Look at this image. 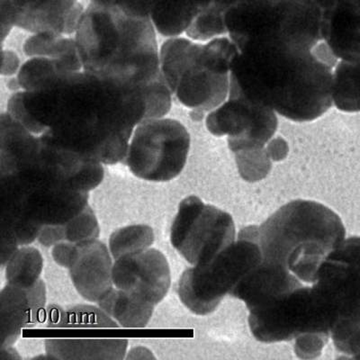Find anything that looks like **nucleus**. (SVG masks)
<instances>
[{
  "mask_svg": "<svg viewBox=\"0 0 360 360\" xmlns=\"http://www.w3.org/2000/svg\"><path fill=\"white\" fill-rule=\"evenodd\" d=\"M34 326L27 289L6 284L0 294V349L14 345L22 330Z\"/></svg>",
  "mask_w": 360,
  "mask_h": 360,
  "instance_id": "19",
  "label": "nucleus"
},
{
  "mask_svg": "<svg viewBox=\"0 0 360 360\" xmlns=\"http://www.w3.org/2000/svg\"><path fill=\"white\" fill-rule=\"evenodd\" d=\"M82 70V67L65 60L48 57H33L18 70L17 79L22 90L32 91L46 85L60 74Z\"/></svg>",
  "mask_w": 360,
  "mask_h": 360,
  "instance_id": "24",
  "label": "nucleus"
},
{
  "mask_svg": "<svg viewBox=\"0 0 360 360\" xmlns=\"http://www.w3.org/2000/svg\"><path fill=\"white\" fill-rule=\"evenodd\" d=\"M333 105L340 111L360 112V60H340L333 70Z\"/></svg>",
  "mask_w": 360,
  "mask_h": 360,
  "instance_id": "22",
  "label": "nucleus"
},
{
  "mask_svg": "<svg viewBox=\"0 0 360 360\" xmlns=\"http://www.w3.org/2000/svg\"><path fill=\"white\" fill-rule=\"evenodd\" d=\"M152 18L89 1L75 32L85 72L146 89L162 77Z\"/></svg>",
  "mask_w": 360,
  "mask_h": 360,
  "instance_id": "3",
  "label": "nucleus"
},
{
  "mask_svg": "<svg viewBox=\"0 0 360 360\" xmlns=\"http://www.w3.org/2000/svg\"><path fill=\"white\" fill-rule=\"evenodd\" d=\"M231 79L250 101L289 120H316L333 105L339 59L323 41L316 47L257 38L237 47Z\"/></svg>",
  "mask_w": 360,
  "mask_h": 360,
  "instance_id": "2",
  "label": "nucleus"
},
{
  "mask_svg": "<svg viewBox=\"0 0 360 360\" xmlns=\"http://www.w3.org/2000/svg\"><path fill=\"white\" fill-rule=\"evenodd\" d=\"M191 135L180 122L147 119L137 125L124 162L135 176L150 182H168L184 169Z\"/></svg>",
  "mask_w": 360,
  "mask_h": 360,
  "instance_id": "9",
  "label": "nucleus"
},
{
  "mask_svg": "<svg viewBox=\"0 0 360 360\" xmlns=\"http://www.w3.org/2000/svg\"><path fill=\"white\" fill-rule=\"evenodd\" d=\"M75 244L63 242L56 244L51 247V256L54 262L63 268L68 269L70 264V257L73 252V248Z\"/></svg>",
  "mask_w": 360,
  "mask_h": 360,
  "instance_id": "30",
  "label": "nucleus"
},
{
  "mask_svg": "<svg viewBox=\"0 0 360 360\" xmlns=\"http://www.w3.org/2000/svg\"><path fill=\"white\" fill-rule=\"evenodd\" d=\"M262 262L258 243L239 237L205 264L186 269L179 281L180 301L193 314L213 313L226 295Z\"/></svg>",
  "mask_w": 360,
  "mask_h": 360,
  "instance_id": "8",
  "label": "nucleus"
},
{
  "mask_svg": "<svg viewBox=\"0 0 360 360\" xmlns=\"http://www.w3.org/2000/svg\"><path fill=\"white\" fill-rule=\"evenodd\" d=\"M101 4L117 6L128 14L141 18H150L160 0H89Z\"/></svg>",
  "mask_w": 360,
  "mask_h": 360,
  "instance_id": "28",
  "label": "nucleus"
},
{
  "mask_svg": "<svg viewBox=\"0 0 360 360\" xmlns=\"http://www.w3.org/2000/svg\"><path fill=\"white\" fill-rule=\"evenodd\" d=\"M21 356L18 355L17 350L11 347L0 349V360L6 359H20Z\"/></svg>",
  "mask_w": 360,
  "mask_h": 360,
  "instance_id": "33",
  "label": "nucleus"
},
{
  "mask_svg": "<svg viewBox=\"0 0 360 360\" xmlns=\"http://www.w3.org/2000/svg\"><path fill=\"white\" fill-rule=\"evenodd\" d=\"M6 279L8 284L24 289L33 288L41 281L44 269V259L37 248L19 247L6 265Z\"/></svg>",
  "mask_w": 360,
  "mask_h": 360,
  "instance_id": "23",
  "label": "nucleus"
},
{
  "mask_svg": "<svg viewBox=\"0 0 360 360\" xmlns=\"http://www.w3.org/2000/svg\"><path fill=\"white\" fill-rule=\"evenodd\" d=\"M112 283L115 288L156 307L168 295L172 285L168 260L154 248L122 257L114 262Z\"/></svg>",
  "mask_w": 360,
  "mask_h": 360,
  "instance_id": "14",
  "label": "nucleus"
},
{
  "mask_svg": "<svg viewBox=\"0 0 360 360\" xmlns=\"http://www.w3.org/2000/svg\"><path fill=\"white\" fill-rule=\"evenodd\" d=\"M236 238L233 218L226 212L205 204L195 195L180 202L170 229V243L192 266L213 259Z\"/></svg>",
  "mask_w": 360,
  "mask_h": 360,
  "instance_id": "11",
  "label": "nucleus"
},
{
  "mask_svg": "<svg viewBox=\"0 0 360 360\" xmlns=\"http://www.w3.org/2000/svg\"><path fill=\"white\" fill-rule=\"evenodd\" d=\"M205 124L214 136H227L230 150L238 155L265 150L278 122L276 112L250 101L231 79L228 98L208 112Z\"/></svg>",
  "mask_w": 360,
  "mask_h": 360,
  "instance_id": "12",
  "label": "nucleus"
},
{
  "mask_svg": "<svg viewBox=\"0 0 360 360\" xmlns=\"http://www.w3.org/2000/svg\"><path fill=\"white\" fill-rule=\"evenodd\" d=\"M96 304L119 326L129 329L146 327L152 320L155 308L115 287Z\"/></svg>",
  "mask_w": 360,
  "mask_h": 360,
  "instance_id": "20",
  "label": "nucleus"
},
{
  "mask_svg": "<svg viewBox=\"0 0 360 360\" xmlns=\"http://www.w3.org/2000/svg\"><path fill=\"white\" fill-rule=\"evenodd\" d=\"M29 57H48L82 67L75 39L54 33L34 34L24 44Z\"/></svg>",
  "mask_w": 360,
  "mask_h": 360,
  "instance_id": "25",
  "label": "nucleus"
},
{
  "mask_svg": "<svg viewBox=\"0 0 360 360\" xmlns=\"http://www.w3.org/2000/svg\"><path fill=\"white\" fill-rule=\"evenodd\" d=\"M114 262L109 248L98 239L74 245L67 269L74 288L85 300L98 303L114 288Z\"/></svg>",
  "mask_w": 360,
  "mask_h": 360,
  "instance_id": "16",
  "label": "nucleus"
},
{
  "mask_svg": "<svg viewBox=\"0 0 360 360\" xmlns=\"http://www.w3.org/2000/svg\"><path fill=\"white\" fill-rule=\"evenodd\" d=\"M224 22L236 47L254 38H278L311 48L324 41L314 0H246L231 6Z\"/></svg>",
  "mask_w": 360,
  "mask_h": 360,
  "instance_id": "7",
  "label": "nucleus"
},
{
  "mask_svg": "<svg viewBox=\"0 0 360 360\" xmlns=\"http://www.w3.org/2000/svg\"><path fill=\"white\" fill-rule=\"evenodd\" d=\"M101 227L94 211L88 205L84 210L68 223L41 227L38 242L45 247H53L66 242L74 244L98 239Z\"/></svg>",
  "mask_w": 360,
  "mask_h": 360,
  "instance_id": "21",
  "label": "nucleus"
},
{
  "mask_svg": "<svg viewBox=\"0 0 360 360\" xmlns=\"http://www.w3.org/2000/svg\"><path fill=\"white\" fill-rule=\"evenodd\" d=\"M238 51L227 37L205 44L170 37L160 50V72L183 105L205 115L228 98L231 63Z\"/></svg>",
  "mask_w": 360,
  "mask_h": 360,
  "instance_id": "5",
  "label": "nucleus"
},
{
  "mask_svg": "<svg viewBox=\"0 0 360 360\" xmlns=\"http://www.w3.org/2000/svg\"><path fill=\"white\" fill-rule=\"evenodd\" d=\"M19 59L11 51H3L2 75L11 76L18 70Z\"/></svg>",
  "mask_w": 360,
  "mask_h": 360,
  "instance_id": "31",
  "label": "nucleus"
},
{
  "mask_svg": "<svg viewBox=\"0 0 360 360\" xmlns=\"http://www.w3.org/2000/svg\"><path fill=\"white\" fill-rule=\"evenodd\" d=\"M9 176L18 183L25 214L41 227L62 225L82 213L89 205V193L59 186L28 183Z\"/></svg>",
  "mask_w": 360,
  "mask_h": 360,
  "instance_id": "15",
  "label": "nucleus"
},
{
  "mask_svg": "<svg viewBox=\"0 0 360 360\" xmlns=\"http://www.w3.org/2000/svg\"><path fill=\"white\" fill-rule=\"evenodd\" d=\"M128 342L124 339H49L45 352L54 359H124Z\"/></svg>",
  "mask_w": 360,
  "mask_h": 360,
  "instance_id": "18",
  "label": "nucleus"
},
{
  "mask_svg": "<svg viewBox=\"0 0 360 360\" xmlns=\"http://www.w3.org/2000/svg\"><path fill=\"white\" fill-rule=\"evenodd\" d=\"M323 39L339 60H360V0H314Z\"/></svg>",
  "mask_w": 360,
  "mask_h": 360,
  "instance_id": "17",
  "label": "nucleus"
},
{
  "mask_svg": "<svg viewBox=\"0 0 360 360\" xmlns=\"http://www.w3.org/2000/svg\"><path fill=\"white\" fill-rule=\"evenodd\" d=\"M146 112V89L84 70L15 92L8 105V114L32 134L103 165L124 162Z\"/></svg>",
  "mask_w": 360,
  "mask_h": 360,
  "instance_id": "1",
  "label": "nucleus"
},
{
  "mask_svg": "<svg viewBox=\"0 0 360 360\" xmlns=\"http://www.w3.org/2000/svg\"><path fill=\"white\" fill-rule=\"evenodd\" d=\"M156 359L153 355L152 350L146 348V347H134L129 352H127L125 359Z\"/></svg>",
  "mask_w": 360,
  "mask_h": 360,
  "instance_id": "32",
  "label": "nucleus"
},
{
  "mask_svg": "<svg viewBox=\"0 0 360 360\" xmlns=\"http://www.w3.org/2000/svg\"><path fill=\"white\" fill-rule=\"evenodd\" d=\"M86 6L79 0H0L2 41L15 27L32 34H75Z\"/></svg>",
  "mask_w": 360,
  "mask_h": 360,
  "instance_id": "13",
  "label": "nucleus"
},
{
  "mask_svg": "<svg viewBox=\"0 0 360 360\" xmlns=\"http://www.w3.org/2000/svg\"><path fill=\"white\" fill-rule=\"evenodd\" d=\"M112 320L101 307L93 305H76L63 311L57 327L65 328H117Z\"/></svg>",
  "mask_w": 360,
  "mask_h": 360,
  "instance_id": "27",
  "label": "nucleus"
},
{
  "mask_svg": "<svg viewBox=\"0 0 360 360\" xmlns=\"http://www.w3.org/2000/svg\"><path fill=\"white\" fill-rule=\"evenodd\" d=\"M155 234L146 224H133L120 228L111 234L108 248L114 260L152 248Z\"/></svg>",
  "mask_w": 360,
  "mask_h": 360,
  "instance_id": "26",
  "label": "nucleus"
},
{
  "mask_svg": "<svg viewBox=\"0 0 360 360\" xmlns=\"http://www.w3.org/2000/svg\"><path fill=\"white\" fill-rule=\"evenodd\" d=\"M0 175L89 193L101 184L103 164L45 141L17 122L1 129Z\"/></svg>",
  "mask_w": 360,
  "mask_h": 360,
  "instance_id": "6",
  "label": "nucleus"
},
{
  "mask_svg": "<svg viewBox=\"0 0 360 360\" xmlns=\"http://www.w3.org/2000/svg\"><path fill=\"white\" fill-rule=\"evenodd\" d=\"M239 237L258 243L263 262L314 284L324 260L345 240L346 230L339 215L326 205L295 200L259 226L244 228Z\"/></svg>",
  "mask_w": 360,
  "mask_h": 360,
  "instance_id": "4",
  "label": "nucleus"
},
{
  "mask_svg": "<svg viewBox=\"0 0 360 360\" xmlns=\"http://www.w3.org/2000/svg\"><path fill=\"white\" fill-rule=\"evenodd\" d=\"M334 346L342 354L360 359V328L333 338Z\"/></svg>",
  "mask_w": 360,
  "mask_h": 360,
  "instance_id": "29",
  "label": "nucleus"
},
{
  "mask_svg": "<svg viewBox=\"0 0 360 360\" xmlns=\"http://www.w3.org/2000/svg\"><path fill=\"white\" fill-rule=\"evenodd\" d=\"M313 287L329 311L332 338L360 328V237L344 240L327 257Z\"/></svg>",
  "mask_w": 360,
  "mask_h": 360,
  "instance_id": "10",
  "label": "nucleus"
}]
</instances>
